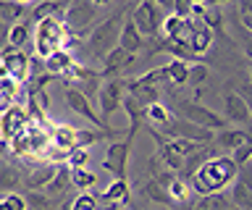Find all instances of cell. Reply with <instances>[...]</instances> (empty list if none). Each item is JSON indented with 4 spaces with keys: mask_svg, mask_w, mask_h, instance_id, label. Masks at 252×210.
I'll return each instance as SVG.
<instances>
[{
    "mask_svg": "<svg viewBox=\"0 0 252 210\" xmlns=\"http://www.w3.org/2000/svg\"><path fill=\"white\" fill-rule=\"evenodd\" d=\"M145 197L153 200V202H160V205H171V202H173L168 189H165L163 184H158L155 179H150V181L145 184Z\"/></svg>",
    "mask_w": 252,
    "mask_h": 210,
    "instance_id": "obj_33",
    "label": "cell"
},
{
    "mask_svg": "<svg viewBox=\"0 0 252 210\" xmlns=\"http://www.w3.org/2000/svg\"><path fill=\"white\" fill-rule=\"evenodd\" d=\"M165 74H168V82L173 84V87H184V84H189V63L187 60H179L173 58L165 63Z\"/></svg>",
    "mask_w": 252,
    "mask_h": 210,
    "instance_id": "obj_26",
    "label": "cell"
},
{
    "mask_svg": "<svg viewBox=\"0 0 252 210\" xmlns=\"http://www.w3.org/2000/svg\"><path fill=\"white\" fill-rule=\"evenodd\" d=\"M250 79H252V63H250Z\"/></svg>",
    "mask_w": 252,
    "mask_h": 210,
    "instance_id": "obj_52",
    "label": "cell"
},
{
    "mask_svg": "<svg viewBox=\"0 0 252 210\" xmlns=\"http://www.w3.org/2000/svg\"><path fill=\"white\" fill-rule=\"evenodd\" d=\"M71 210H97V197L92 192H82L71 202Z\"/></svg>",
    "mask_w": 252,
    "mask_h": 210,
    "instance_id": "obj_40",
    "label": "cell"
},
{
    "mask_svg": "<svg viewBox=\"0 0 252 210\" xmlns=\"http://www.w3.org/2000/svg\"><path fill=\"white\" fill-rule=\"evenodd\" d=\"M242 50H244V56L252 60V34H250V32H247V37L242 40Z\"/></svg>",
    "mask_w": 252,
    "mask_h": 210,
    "instance_id": "obj_45",
    "label": "cell"
},
{
    "mask_svg": "<svg viewBox=\"0 0 252 210\" xmlns=\"http://www.w3.org/2000/svg\"><path fill=\"white\" fill-rule=\"evenodd\" d=\"M21 84L11 79V76H0V113H5L8 108L19 105L21 100Z\"/></svg>",
    "mask_w": 252,
    "mask_h": 210,
    "instance_id": "obj_18",
    "label": "cell"
},
{
    "mask_svg": "<svg viewBox=\"0 0 252 210\" xmlns=\"http://www.w3.org/2000/svg\"><path fill=\"white\" fill-rule=\"evenodd\" d=\"M16 3H21V5H32V3H37V0H16Z\"/></svg>",
    "mask_w": 252,
    "mask_h": 210,
    "instance_id": "obj_50",
    "label": "cell"
},
{
    "mask_svg": "<svg viewBox=\"0 0 252 210\" xmlns=\"http://www.w3.org/2000/svg\"><path fill=\"white\" fill-rule=\"evenodd\" d=\"M239 166L231 160V155H213L192 174V189L197 194H220L228 184L236 181Z\"/></svg>",
    "mask_w": 252,
    "mask_h": 210,
    "instance_id": "obj_1",
    "label": "cell"
},
{
    "mask_svg": "<svg viewBox=\"0 0 252 210\" xmlns=\"http://www.w3.org/2000/svg\"><path fill=\"white\" fill-rule=\"evenodd\" d=\"M108 3H110V0H92V5H94V8H105Z\"/></svg>",
    "mask_w": 252,
    "mask_h": 210,
    "instance_id": "obj_47",
    "label": "cell"
},
{
    "mask_svg": "<svg viewBox=\"0 0 252 210\" xmlns=\"http://www.w3.org/2000/svg\"><path fill=\"white\" fill-rule=\"evenodd\" d=\"M87 163H90V150L87 147H76V150H71L66 166L68 168H87Z\"/></svg>",
    "mask_w": 252,
    "mask_h": 210,
    "instance_id": "obj_39",
    "label": "cell"
},
{
    "mask_svg": "<svg viewBox=\"0 0 252 210\" xmlns=\"http://www.w3.org/2000/svg\"><path fill=\"white\" fill-rule=\"evenodd\" d=\"M100 200L105 202V205H110V202H116V205H126V202H129V181H126V179H116V181L100 194Z\"/></svg>",
    "mask_w": 252,
    "mask_h": 210,
    "instance_id": "obj_24",
    "label": "cell"
},
{
    "mask_svg": "<svg viewBox=\"0 0 252 210\" xmlns=\"http://www.w3.org/2000/svg\"><path fill=\"white\" fill-rule=\"evenodd\" d=\"M0 210H11V208H8V202H5V197H0Z\"/></svg>",
    "mask_w": 252,
    "mask_h": 210,
    "instance_id": "obj_48",
    "label": "cell"
},
{
    "mask_svg": "<svg viewBox=\"0 0 252 210\" xmlns=\"http://www.w3.org/2000/svg\"><path fill=\"white\" fill-rule=\"evenodd\" d=\"M118 210H126V208H118Z\"/></svg>",
    "mask_w": 252,
    "mask_h": 210,
    "instance_id": "obj_54",
    "label": "cell"
},
{
    "mask_svg": "<svg viewBox=\"0 0 252 210\" xmlns=\"http://www.w3.org/2000/svg\"><path fill=\"white\" fill-rule=\"evenodd\" d=\"M27 205H29V210H50L53 200L45 197V194H39V192H29L27 194Z\"/></svg>",
    "mask_w": 252,
    "mask_h": 210,
    "instance_id": "obj_41",
    "label": "cell"
},
{
    "mask_svg": "<svg viewBox=\"0 0 252 210\" xmlns=\"http://www.w3.org/2000/svg\"><path fill=\"white\" fill-rule=\"evenodd\" d=\"M134 82H137V84H147V87H158L160 82H168V74H165V66H158V68H153V71L137 76Z\"/></svg>",
    "mask_w": 252,
    "mask_h": 210,
    "instance_id": "obj_37",
    "label": "cell"
},
{
    "mask_svg": "<svg viewBox=\"0 0 252 210\" xmlns=\"http://www.w3.org/2000/svg\"><path fill=\"white\" fill-rule=\"evenodd\" d=\"M129 152H131V139H124V142H110L108 150H105V158H102L105 171H110L116 179H126Z\"/></svg>",
    "mask_w": 252,
    "mask_h": 210,
    "instance_id": "obj_11",
    "label": "cell"
},
{
    "mask_svg": "<svg viewBox=\"0 0 252 210\" xmlns=\"http://www.w3.org/2000/svg\"><path fill=\"white\" fill-rule=\"evenodd\" d=\"M184 21L187 19H179L176 13H168V16H165V21H163V37L165 40H176V37L181 34V29H184Z\"/></svg>",
    "mask_w": 252,
    "mask_h": 210,
    "instance_id": "obj_36",
    "label": "cell"
},
{
    "mask_svg": "<svg viewBox=\"0 0 252 210\" xmlns=\"http://www.w3.org/2000/svg\"><path fill=\"white\" fill-rule=\"evenodd\" d=\"M223 3H228V0H210L208 5H223Z\"/></svg>",
    "mask_w": 252,
    "mask_h": 210,
    "instance_id": "obj_49",
    "label": "cell"
},
{
    "mask_svg": "<svg viewBox=\"0 0 252 210\" xmlns=\"http://www.w3.org/2000/svg\"><path fill=\"white\" fill-rule=\"evenodd\" d=\"M27 13V5L16 3V0H0V24L13 27L19 24V19Z\"/></svg>",
    "mask_w": 252,
    "mask_h": 210,
    "instance_id": "obj_27",
    "label": "cell"
},
{
    "mask_svg": "<svg viewBox=\"0 0 252 210\" xmlns=\"http://www.w3.org/2000/svg\"><path fill=\"white\" fill-rule=\"evenodd\" d=\"M236 92H239V95H242V100H244V103H247V108H250V113H252V87H250V84H247V87H239V90H236Z\"/></svg>",
    "mask_w": 252,
    "mask_h": 210,
    "instance_id": "obj_44",
    "label": "cell"
},
{
    "mask_svg": "<svg viewBox=\"0 0 252 210\" xmlns=\"http://www.w3.org/2000/svg\"><path fill=\"white\" fill-rule=\"evenodd\" d=\"M71 37V29L66 27L63 16H50V19H42L34 24V53L37 58H50L53 53L58 50H66V42Z\"/></svg>",
    "mask_w": 252,
    "mask_h": 210,
    "instance_id": "obj_2",
    "label": "cell"
},
{
    "mask_svg": "<svg viewBox=\"0 0 252 210\" xmlns=\"http://www.w3.org/2000/svg\"><path fill=\"white\" fill-rule=\"evenodd\" d=\"M29 37H34V32H32V27L24 24V21L8 29V45H13V48H24V45L29 42Z\"/></svg>",
    "mask_w": 252,
    "mask_h": 210,
    "instance_id": "obj_32",
    "label": "cell"
},
{
    "mask_svg": "<svg viewBox=\"0 0 252 210\" xmlns=\"http://www.w3.org/2000/svg\"><path fill=\"white\" fill-rule=\"evenodd\" d=\"M208 79H210V68L205 63H192L189 66V84H192V87H202Z\"/></svg>",
    "mask_w": 252,
    "mask_h": 210,
    "instance_id": "obj_38",
    "label": "cell"
},
{
    "mask_svg": "<svg viewBox=\"0 0 252 210\" xmlns=\"http://www.w3.org/2000/svg\"><path fill=\"white\" fill-rule=\"evenodd\" d=\"M55 174H58V166H53V163H39V166H34L27 176H24V186H27L29 192H39L53 181Z\"/></svg>",
    "mask_w": 252,
    "mask_h": 210,
    "instance_id": "obj_13",
    "label": "cell"
},
{
    "mask_svg": "<svg viewBox=\"0 0 252 210\" xmlns=\"http://www.w3.org/2000/svg\"><path fill=\"white\" fill-rule=\"evenodd\" d=\"M242 27L252 34V13H242Z\"/></svg>",
    "mask_w": 252,
    "mask_h": 210,
    "instance_id": "obj_46",
    "label": "cell"
},
{
    "mask_svg": "<svg viewBox=\"0 0 252 210\" xmlns=\"http://www.w3.org/2000/svg\"><path fill=\"white\" fill-rule=\"evenodd\" d=\"M210 48H213V32L202 24V21H197L194 34H192V40H189V50H192L194 58H202L205 53H210Z\"/></svg>",
    "mask_w": 252,
    "mask_h": 210,
    "instance_id": "obj_19",
    "label": "cell"
},
{
    "mask_svg": "<svg viewBox=\"0 0 252 210\" xmlns=\"http://www.w3.org/2000/svg\"><path fill=\"white\" fill-rule=\"evenodd\" d=\"M176 113H179V119H187V121L197 123V126H205V129H213V131L228 129V121L223 119V116H218L216 111H210V108H205V105H200V103L179 100Z\"/></svg>",
    "mask_w": 252,
    "mask_h": 210,
    "instance_id": "obj_4",
    "label": "cell"
},
{
    "mask_svg": "<svg viewBox=\"0 0 252 210\" xmlns=\"http://www.w3.org/2000/svg\"><path fill=\"white\" fill-rule=\"evenodd\" d=\"M247 139H250L247 129H223V131H218V134H216V145L220 147V150L234 152L236 147H242Z\"/></svg>",
    "mask_w": 252,
    "mask_h": 210,
    "instance_id": "obj_21",
    "label": "cell"
},
{
    "mask_svg": "<svg viewBox=\"0 0 252 210\" xmlns=\"http://www.w3.org/2000/svg\"><path fill=\"white\" fill-rule=\"evenodd\" d=\"M66 105H68L76 116H82V119L90 123V126L105 129V121H102V119H100V113L92 108V100L87 97L79 87H68V90H66Z\"/></svg>",
    "mask_w": 252,
    "mask_h": 210,
    "instance_id": "obj_9",
    "label": "cell"
},
{
    "mask_svg": "<svg viewBox=\"0 0 252 210\" xmlns=\"http://www.w3.org/2000/svg\"><path fill=\"white\" fill-rule=\"evenodd\" d=\"M131 21L137 24V29L145 37H155L163 29L165 11L155 3V0H142L137 8H134V13H131Z\"/></svg>",
    "mask_w": 252,
    "mask_h": 210,
    "instance_id": "obj_5",
    "label": "cell"
},
{
    "mask_svg": "<svg viewBox=\"0 0 252 210\" xmlns=\"http://www.w3.org/2000/svg\"><path fill=\"white\" fill-rule=\"evenodd\" d=\"M71 184V168L66 166V163H63V166H58V174H55V179L50 184L45 186V194H50V197H58V194H63L66 192V186Z\"/></svg>",
    "mask_w": 252,
    "mask_h": 210,
    "instance_id": "obj_28",
    "label": "cell"
},
{
    "mask_svg": "<svg viewBox=\"0 0 252 210\" xmlns=\"http://www.w3.org/2000/svg\"><path fill=\"white\" fill-rule=\"evenodd\" d=\"M63 21H66L68 29L90 27L94 21V5L87 3V0H74V3L66 8V13H63Z\"/></svg>",
    "mask_w": 252,
    "mask_h": 210,
    "instance_id": "obj_12",
    "label": "cell"
},
{
    "mask_svg": "<svg viewBox=\"0 0 252 210\" xmlns=\"http://www.w3.org/2000/svg\"><path fill=\"white\" fill-rule=\"evenodd\" d=\"M53 145L55 147H63V150H76V126H68V123H55L53 131Z\"/></svg>",
    "mask_w": 252,
    "mask_h": 210,
    "instance_id": "obj_23",
    "label": "cell"
},
{
    "mask_svg": "<svg viewBox=\"0 0 252 210\" xmlns=\"http://www.w3.org/2000/svg\"><path fill=\"white\" fill-rule=\"evenodd\" d=\"M32 74V58L24 53V48H13V45H3L0 48V76H11L19 84H27Z\"/></svg>",
    "mask_w": 252,
    "mask_h": 210,
    "instance_id": "obj_3",
    "label": "cell"
},
{
    "mask_svg": "<svg viewBox=\"0 0 252 210\" xmlns=\"http://www.w3.org/2000/svg\"><path fill=\"white\" fill-rule=\"evenodd\" d=\"M131 60H134V56L131 53H126L124 48H116L108 53L105 58H102V76H113V74H118V71H124L126 66H131Z\"/></svg>",
    "mask_w": 252,
    "mask_h": 210,
    "instance_id": "obj_17",
    "label": "cell"
},
{
    "mask_svg": "<svg viewBox=\"0 0 252 210\" xmlns=\"http://www.w3.org/2000/svg\"><path fill=\"white\" fill-rule=\"evenodd\" d=\"M97 100H100V113H102V119H110L113 113H118V111L124 108L126 82H124V79H110V82H105V87L97 92Z\"/></svg>",
    "mask_w": 252,
    "mask_h": 210,
    "instance_id": "obj_7",
    "label": "cell"
},
{
    "mask_svg": "<svg viewBox=\"0 0 252 210\" xmlns=\"http://www.w3.org/2000/svg\"><path fill=\"white\" fill-rule=\"evenodd\" d=\"M147 121L153 123V126H158V129L163 131V129L173 121V116L168 113V108H165V105L153 103V105H147Z\"/></svg>",
    "mask_w": 252,
    "mask_h": 210,
    "instance_id": "obj_29",
    "label": "cell"
},
{
    "mask_svg": "<svg viewBox=\"0 0 252 210\" xmlns=\"http://www.w3.org/2000/svg\"><path fill=\"white\" fill-rule=\"evenodd\" d=\"M189 192H192V186H189V181H184V179H173L171 186H168V194H171V200L176 202V205H184V202L189 200Z\"/></svg>",
    "mask_w": 252,
    "mask_h": 210,
    "instance_id": "obj_34",
    "label": "cell"
},
{
    "mask_svg": "<svg viewBox=\"0 0 252 210\" xmlns=\"http://www.w3.org/2000/svg\"><path fill=\"white\" fill-rule=\"evenodd\" d=\"M105 137H113L110 129H97V126H84V129H76V147H92L102 142Z\"/></svg>",
    "mask_w": 252,
    "mask_h": 210,
    "instance_id": "obj_25",
    "label": "cell"
},
{
    "mask_svg": "<svg viewBox=\"0 0 252 210\" xmlns=\"http://www.w3.org/2000/svg\"><path fill=\"white\" fill-rule=\"evenodd\" d=\"M118 21H121V13L118 16H113V19H108L105 24H100L94 32L90 34V50L94 53V56H100V58H105L110 50H113V42H118L116 40V29H118Z\"/></svg>",
    "mask_w": 252,
    "mask_h": 210,
    "instance_id": "obj_10",
    "label": "cell"
},
{
    "mask_svg": "<svg viewBox=\"0 0 252 210\" xmlns=\"http://www.w3.org/2000/svg\"><path fill=\"white\" fill-rule=\"evenodd\" d=\"M66 13V0H42L37 3L34 8L29 11V19L34 21H42V19H50V16H63Z\"/></svg>",
    "mask_w": 252,
    "mask_h": 210,
    "instance_id": "obj_22",
    "label": "cell"
},
{
    "mask_svg": "<svg viewBox=\"0 0 252 210\" xmlns=\"http://www.w3.org/2000/svg\"><path fill=\"white\" fill-rule=\"evenodd\" d=\"M118 48H124L126 53H131V56H137V53L145 48V34L139 32L131 19L126 21L121 27V32H118Z\"/></svg>",
    "mask_w": 252,
    "mask_h": 210,
    "instance_id": "obj_16",
    "label": "cell"
},
{
    "mask_svg": "<svg viewBox=\"0 0 252 210\" xmlns=\"http://www.w3.org/2000/svg\"><path fill=\"white\" fill-rule=\"evenodd\" d=\"M194 8H197L194 0H173V13L179 19H194Z\"/></svg>",
    "mask_w": 252,
    "mask_h": 210,
    "instance_id": "obj_42",
    "label": "cell"
},
{
    "mask_svg": "<svg viewBox=\"0 0 252 210\" xmlns=\"http://www.w3.org/2000/svg\"><path fill=\"white\" fill-rule=\"evenodd\" d=\"M3 27H5V24H0V32H3Z\"/></svg>",
    "mask_w": 252,
    "mask_h": 210,
    "instance_id": "obj_53",
    "label": "cell"
},
{
    "mask_svg": "<svg viewBox=\"0 0 252 210\" xmlns=\"http://www.w3.org/2000/svg\"><path fill=\"white\" fill-rule=\"evenodd\" d=\"M194 3H197V5H208L210 0H194Z\"/></svg>",
    "mask_w": 252,
    "mask_h": 210,
    "instance_id": "obj_51",
    "label": "cell"
},
{
    "mask_svg": "<svg viewBox=\"0 0 252 210\" xmlns=\"http://www.w3.org/2000/svg\"><path fill=\"white\" fill-rule=\"evenodd\" d=\"M163 137H171V139H189V142H197V145H208L216 139V131L213 129H205V126H197V123L187 121V119H173L168 126L160 131Z\"/></svg>",
    "mask_w": 252,
    "mask_h": 210,
    "instance_id": "obj_6",
    "label": "cell"
},
{
    "mask_svg": "<svg viewBox=\"0 0 252 210\" xmlns=\"http://www.w3.org/2000/svg\"><path fill=\"white\" fill-rule=\"evenodd\" d=\"M16 186H21V174L16 171L11 163H3L0 160V189H16Z\"/></svg>",
    "mask_w": 252,
    "mask_h": 210,
    "instance_id": "obj_31",
    "label": "cell"
},
{
    "mask_svg": "<svg viewBox=\"0 0 252 210\" xmlns=\"http://www.w3.org/2000/svg\"><path fill=\"white\" fill-rule=\"evenodd\" d=\"M71 184L76 186V189H92L94 184H97V174L90 168H71Z\"/></svg>",
    "mask_w": 252,
    "mask_h": 210,
    "instance_id": "obj_30",
    "label": "cell"
},
{
    "mask_svg": "<svg viewBox=\"0 0 252 210\" xmlns=\"http://www.w3.org/2000/svg\"><path fill=\"white\" fill-rule=\"evenodd\" d=\"M29 126V111H27V105H13V108H8L5 113H0V139L8 145L16 134H21L24 129Z\"/></svg>",
    "mask_w": 252,
    "mask_h": 210,
    "instance_id": "obj_8",
    "label": "cell"
},
{
    "mask_svg": "<svg viewBox=\"0 0 252 210\" xmlns=\"http://www.w3.org/2000/svg\"><path fill=\"white\" fill-rule=\"evenodd\" d=\"M74 66H76V56L71 50H58L50 58H45V71L58 76V79H66Z\"/></svg>",
    "mask_w": 252,
    "mask_h": 210,
    "instance_id": "obj_14",
    "label": "cell"
},
{
    "mask_svg": "<svg viewBox=\"0 0 252 210\" xmlns=\"http://www.w3.org/2000/svg\"><path fill=\"white\" fill-rule=\"evenodd\" d=\"M223 103H226V121L228 123H250L252 121V113H250V108L242 100L239 92H226Z\"/></svg>",
    "mask_w": 252,
    "mask_h": 210,
    "instance_id": "obj_15",
    "label": "cell"
},
{
    "mask_svg": "<svg viewBox=\"0 0 252 210\" xmlns=\"http://www.w3.org/2000/svg\"><path fill=\"white\" fill-rule=\"evenodd\" d=\"M5 202H8V208H11V210H29L27 197H21L19 192H8L5 194Z\"/></svg>",
    "mask_w": 252,
    "mask_h": 210,
    "instance_id": "obj_43",
    "label": "cell"
},
{
    "mask_svg": "<svg viewBox=\"0 0 252 210\" xmlns=\"http://www.w3.org/2000/svg\"><path fill=\"white\" fill-rule=\"evenodd\" d=\"M231 200H234V205H236V208L252 210V176H250V174L236 176L234 192H231Z\"/></svg>",
    "mask_w": 252,
    "mask_h": 210,
    "instance_id": "obj_20",
    "label": "cell"
},
{
    "mask_svg": "<svg viewBox=\"0 0 252 210\" xmlns=\"http://www.w3.org/2000/svg\"><path fill=\"white\" fill-rule=\"evenodd\" d=\"M194 210H228V200L223 194H205L197 200Z\"/></svg>",
    "mask_w": 252,
    "mask_h": 210,
    "instance_id": "obj_35",
    "label": "cell"
}]
</instances>
